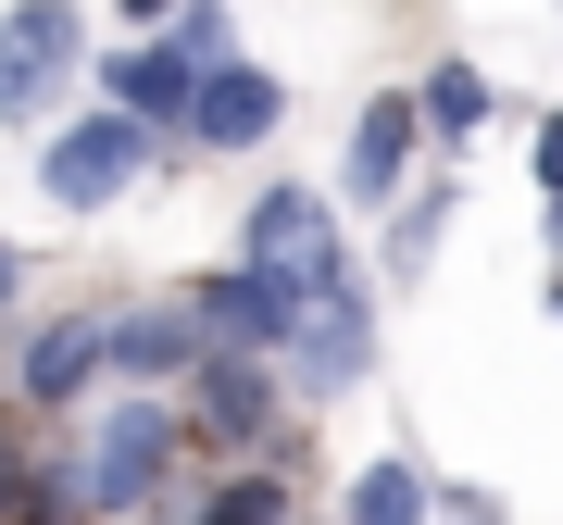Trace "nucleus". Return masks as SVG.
I'll return each mask as SVG.
<instances>
[{
	"label": "nucleus",
	"mask_w": 563,
	"mask_h": 525,
	"mask_svg": "<svg viewBox=\"0 0 563 525\" xmlns=\"http://www.w3.org/2000/svg\"><path fill=\"white\" fill-rule=\"evenodd\" d=\"M176 438H188L176 401H113L88 425V450H76V513H139L151 488L176 476Z\"/></svg>",
	"instance_id": "f257e3e1"
},
{
	"label": "nucleus",
	"mask_w": 563,
	"mask_h": 525,
	"mask_svg": "<svg viewBox=\"0 0 563 525\" xmlns=\"http://www.w3.org/2000/svg\"><path fill=\"white\" fill-rule=\"evenodd\" d=\"M288 376H301V401H339V388H363V364H376V301H363V276L339 262V276L301 288V313H288Z\"/></svg>",
	"instance_id": "f03ea898"
},
{
	"label": "nucleus",
	"mask_w": 563,
	"mask_h": 525,
	"mask_svg": "<svg viewBox=\"0 0 563 525\" xmlns=\"http://www.w3.org/2000/svg\"><path fill=\"white\" fill-rule=\"evenodd\" d=\"M76 63H88L76 0H13V13H0V125H38L63 88H76Z\"/></svg>",
	"instance_id": "7ed1b4c3"
},
{
	"label": "nucleus",
	"mask_w": 563,
	"mask_h": 525,
	"mask_svg": "<svg viewBox=\"0 0 563 525\" xmlns=\"http://www.w3.org/2000/svg\"><path fill=\"white\" fill-rule=\"evenodd\" d=\"M151 138L163 125H139V113H88V125H63V138L38 150V188L63 213H101V201H125V188L151 176Z\"/></svg>",
	"instance_id": "20e7f679"
},
{
	"label": "nucleus",
	"mask_w": 563,
	"mask_h": 525,
	"mask_svg": "<svg viewBox=\"0 0 563 525\" xmlns=\"http://www.w3.org/2000/svg\"><path fill=\"white\" fill-rule=\"evenodd\" d=\"M339 225H325L313 188H263L251 201V276H276V288H313V276H339Z\"/></svg>",
	"instance_id": "39448f33"
},
{
	"label": "nucleus",
	"mask_w": 563,
	"mask_h": 525,
	"mask_svg": "<svg viewBox=\"0 0 563 525\" xmlns=\"http://www.w3.org/2000/svg\"><path fill=\"white\" fill-rule=\"evenodd\" d=\"M413 150H426V101H413V88H388V101H363V125H351L339 188L388 213V201H401V176H413Z\"/></svg>",
	"instance_id": "423d86ee"
},
{
	"label": "nucleus",
	"mask_w": 563,
	"mask_h": 525,
	"mask_svg": "<svg viewBox=\"0 0 563 525\" xmlns=\"http://www.w3.org/2000/svg\"><path fill=\"white\" fill-rule=\"evenodd\" d=\"M276 113H288V88L263 76V63H213L201 101H188V138H201V150H263Z\"/></svg>",
	"instance_id": "0eeeda50"
},
{
	"label": "nucleus",
	"mask_w": 563,
	"mask_h": 525,
	"mask_svg": "<svg viewBox=\"0 0 563 525\" xmlns=\"http://www.w3.org/2000/svg\"><path fill=\"white\" fill-rule=\"evenodd\" d=\"M263 413H276L263 350H201V364H188V425H201V438H263Z\"/></svg>",
	"instance_id": "6e6552de"
},
{
	"label": "nucleus",
	"mask_w": 563,
	"mask_h": 525,
	"mask_svg": "<svg viewBox=\"0 0 563 525\" xmlns=\"http://www.w3.org/2000/svg\"><path fill=\"white\" fill-rule=\"evenodd\" d=\"M213 325V350H288V313H301V288H276V276H201V301H188Z\"/></svg>",
	"instance_id": "1a4fd4ad"
},
{
	"label": "nucleus",
	"mask_w": 563,
	"mask_h": 525,
	"mask_svg": "<svg viewBox=\"0 0 563 525\" xmlns=\"http://www.w3.org/2000/svg\"><path fill=\"white\" fill-rule=\"evenodd\" d=\"M213 350V325L188 313V301H163V313H113V376H139V388H163L176 376L188 388V364Z\"/></svg>",
	"instance_id": "9d476101"
},
{
	"label": "nucleus",
	"mask_w": 563,
	"mask_h": 525,
	"mask_svg": "<svg viewBox=\"0 0 563 525\" xmlns=\"http://www.w3.org/2000/svg\"><path fill=\"white\" fill-rule=\"evenodd\" d=\"M88 376H113V325H101V313L38 325V338H25V401H76Z\"/></svg>",
	"instance_id": "9b49d317"
},
{
	"label": "nucleus",
	"mask_w": 563,
	"mask_h": 525,
	"mask_svg": "<svg viewBox=\"0 0 563 525\" xmlns=\"http://www.w3.org/2000/svg\"><path fill=\"white\" fill-rule=\"evenodd\" d=\"M101 88H113V113L176 125V138H188V101H201V76H188L176 51H113V63H101Z\"/></svg>",
	"instance_id": "f8f14e48"
},
{
	"label": "nucleus",
	"mask_w": 563,
	"mask_h": 525,
	"mask_svg": "<svg viewBox=\"0 0 563 525\" xmlns=\"http://www.w3.org/2000/svg\"><path fill=\"white\" fill-rule=\"evenodd\" d=\"M351 525H439V488L413 463H363L351 476Z\"/></svg>",
	"instance_id": "ddd939ff"
},
{
	"label": "nucleus",
	"mask_w": 563,
	"mask_h": 525,
	"mask_svg": "<svg viewBox=\"0 0 563 525\" xmlns=\"http://www.w3.org/2000/svg\"><path fill=\"white\" fill-rule=\"evenodd\" d=\"M188 525H288V476H225V488H201V501H188Z\"/></svg>",
	"instance_id": "4468645a"
},
{
	"label": "nucleus",
	"mask_w": 563,
	"mask_h": 525,
	"mask_svg": "<svg viewBox=\"0 0 563 525\" xmlns=\"http://www.w3.org/2000/svg\"><path fill=\"white\" fill-rule=\"evenodd\" d=\"M413 101H426V138H476V125H488V76H476V63H439Z\"/></svg>",
	"instance_id": "2eb2a0df"
},
{
	"label": "nucleus",
	"mask_w": 563,
	"mask_h": 525,
	"mask_svg": "<svg viewBox=\"0 0 563 525\" xmlns=\"http://www.w3.org/2000/svg\"><path fill=\"white\" fill-rule=\"evenodd\" d=\"M388 213H401V225H388V276H426V250H439V225H451V188H413V201H388Z\"/></svg>",
	"instance_id": "dca6fc26"
},
{
	"label": "nucleus",
	"mask_w": 563,
	"mask_h": 525,
	"mask_svg": "<svg viewBox=\"0 0 563 525\" xmlns=\"http://www.w3.org/2000/svg\"><path fill=\"white\" fill-rule=\"evenodd\" d=\"M188 63V76H213V63H239V25H225V0H176V38H163Z\"/></svg>",
	"instance_id": "f3484780"
},
{
	"label": "nucleus",
	"mask_w": 563,
	"mask_h": 525,
	"mask_svg": "<svg viewBox=\"0 0 563 525\" xmlns=\"http://www.w3.org/2000/svg\"><path fill=\"white\" fill-rule=\"evenodd\" d=\"M439 513L451 525H501V501H476V488H439Z\"/></svg>",
	"instance_id": "a211bd4d"
},
{
	"label": "nucleus",
	"mask_w": 563,
	"mask_h": 525,
	"mask_svg": "<svg viewBox=\"0 0 563 525\" xmlns=\"http://www.w3.org/2000/svg\"><path fill=\"white\" fill-rule=\"evenodd\" d=\"M539 188H563V113L539 125Z\"/></svg>",
	"instance_id": "6ab92c4d"
},
{
	"label": "nucleus",
	"mask_w": 563,
	"mask_h": 525,
	"mask_svg": "<svg viewBox=\"0 0 563 525\" xmlns=\"http://www.w3.org/2000/svg\"><path fill=\"white\" fill-rule=\"evenodd\" d=\"M13 288H25V250H13V238H0V313H13Z\"/></svg>",
	"instance_id": "aec40b11"
},
{
	"label": "nucleus",
	"mask_w": 563,
	"mask_h": 525,
	"mask_svg": "<svg viewBox=\"0 0 563 525\" xmlns=\"http://www.w3.org/2000/svg\"><path fill=\"white\" fill-rule=\"evenodd\" d=\"M125 13H163V25H176V0H125Z\"/></svg>",
	"instance_id": "412c9836"
},
{
	"label": "nucleus",
	"mask_w": 563,
	"mask_h": 525,
	"mask_svg": "<svg viewBox=\"0 0 563 525\" xmlns=\"http://www.w3.org/2000/svg\"><path fill=\"white\" fill-rule=\"evenodd\" d=\"M551 250H563V188H551Z\"/></svg>",
	"instance_id": "4be33fe9"
},
{
	"label": "nucleus",
	"mask_w": 563,
	"mask_h": 525,
	"mask_svg": "<svg viewBox=\"0 0 563 525\" xmlns=\"http://www.w3.org/2000/svg\"><path fill=\"white\" fill-rule=\"evenodd\" d=\"M551 325H563V276H551Z\"/></svg>",
	"instance_id": "5701e85b"
}]
</instances>
